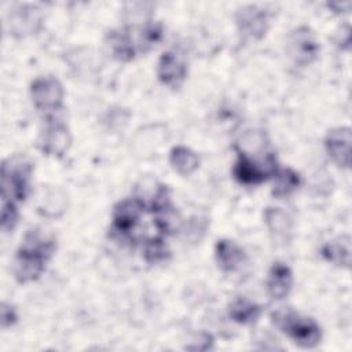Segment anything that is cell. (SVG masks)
<instances>
[{"mask_svg": "<svg viewBox=\"0 0 352 352\" xmlns=\"http://www.w3.org/2000/svg\"><path fill=\"white\" fill-rule=\"evenodd\" d=\"M55 252V239L30 230L19 246L14 260V275L19 283H28L40 278L47 261Z\"/></svg>", "mask_w": 352, "mask_h": 352, "instance_id": "1", "label": "cell"}, {"mask_svg": "<svg viewBox=\"0 0 352 352\" xmlns=\"http://www.w3.org/2000/svg\"><path fill=\"white\" fill-rule=\"evenodd\" d=\"M274 324L301 348H315L322 340L319 324L293 309H280L271 315Z\"/></svg>", "mask_w": 352, "mask_h": 352, "instance_id": "2", "label": "cell"}, {"mask_svg": "<svg viewBox=\"0 0 352 352\" xmlns=\"http://www.w3.org/2000/svg\"><path fill=\"white\" fill-rule=\"evenodd\" d=\"M33 164L26 157H12L1 165V198L23 201L30 190Z\"/></svg>", "mask_w": 352, "mask_h": 352, "instance_id": "3", "label": "cell"}, {"mask_svg": "<svg viewBox=\"0 0 352 352\" xmlns=\"http://www.w3.org/2000/svg\"><path fill=\"white\" fill-rule=\"evenodd\" d=\"M278 170L276 158L274 154H268L264 161H254L248 153L239 151L238 161L234 166V176L235 179L246 186L258 184L265 182L267 179L275 176Z\"/></svg>", "mask_w": 352, "mask_h": 352, "instance_id": "4", "label": "cell"}, {"mask_svg": "<svg viewBox=\"0 0 352 352\" xmlns=\"http://www.w3.org/2000/svg\"><path fill=\"white\" fill-rule=\"evenodd\" d=\"M30 95L36 109L44 113L56 111L63 102L62 84L51 76L37 77L30 85Z\"/></svg>", "mask_w": 352, "mask_h": 352, "instance_id": "5", "label": "cell"}, {"mask_svg": "<svg viewBox=\"0 0 352 352\" xmlns=\"http://www.w3.org/2000/svg\"><path fill=\"white\" fill-rule=\"evenodd\" d=\"M286 51L296 65L308 66L318 58L319 44L311 29L301 26L289 34Z\"/></svg>", "mask_w": 352, "mask_h": 352, "instance_id": "6", "label": "cell"}, {"mask_svg": "<svg viewBox=\"0 0 352 352\" xmlns=\"http://www.w3.org/2000/svg\"><path fill=\"white\" fill-rule=\"evenodd\" d=\"M146 205L139 198H126L114 206L113 212V231L122 238H131L138 227Z\"/></svg>", "mask_w": 352, "mask_h": 352, "instance_id": "7", "label": "cell"}, {"mask_svg": "<svg viewBox=\"0 0 352 352\" xmlns=\"http://www.w3.org/2000/svg\"><path fill=\"white\" fill-rule=\"evenodd\" d=\"M72 143L67 126L62 122H50L40 133L37 146L45 155H63Z\"/></svg>", "mask_w": 352, "mask_h": 352, "instance_id": "8", "label": "cell"}, {"mask_svg": "<svg viewBox=\"0 0 352 352\" xmlns=\"http://www.w3.org/2000/svg\"><path fill=\"white\" fill-rule=\"evenodd\" d=\"M329 157L341 168H349L351 164V129L338 126L331 129L324 140Z\"/></svg>", "mask_w": 352, "mask_h": 352, "instance_id": "9", "label": "cell"}, {"mask_svg": "<svg viewBox=\"0 0 352 352\" xmlns=\"http://www.w3.org/2000/svg\"><path fill=\"white\" fill-rule=\"evenodd\" d=\"M158 80L170 88H179L187 77V66L175 52L166 51L161 55L157 67Z\"/></svg>", "mask_w": 352, "mask_h": 352, "instance_id": "10", "label": "cell"}, {"mask_svg": "<svg viewBox=\"0 0 352 352\" xmlns=\"http://www.w3.org/2000/svg\"><path fill=\"white\" fill-rule=\"evenodd\" d=\"M236 23L243 34L252 38H261L267 32L268 19L263 10L254 6H249L238 12Z\"/></svg>", "mask_w": 352, "mask_h": 352, "instance_id": "11", "label": "cell"}, {"mask_svg": "<svg viewBox=\"0 0 352 352\" xmlns=\"http://www.w3.org/2000/svg\"><path fill=\"white\" fill-rule=\"evenodd\" d=\"M293 285V272L292 270L280 261L272 264L268 279H267V290L271 298L283 300L289 296Z\"/></svg>", "mask_w": 352, "mask_h": 352, "instance_id": "12", "label": "cell"}, {"mask_svg": "<svg viewBox=\"0 0 352 352\" xmlns=\"http://www.w3.org/2000/svg\"><path fill=\"white\" fill-rule=\"evenodd\" d=\"M214 256L219 267L224 272L236 271L245 261V252L231 239H219L214 248Z\"/></svg>", "mask_w": 352, "mask_h": 352, "instance_id": "13", "label": "cell"}, {"mask_svg": "<svg viewBox=\"0 0 352 352\" xmlns=\"http://www.w3.org/2000/svg\"><path fill=\"white\" fill-rule=\"evenodd\" d=\"M41 15L34 7H21L14 11L10 18V30L16 37H23L26 34L34 33L40 28Z\"/></svg>", "mask_w": 352, "mask_h": 352, "instance_id": "14", "label": "cell"}, {"mask_svg": "<svg viewBox=\"0 0 352 352\" xmlns=\"http://www.w3.org/2000/svg\"><path fill=\"white\" fill-rule=\"evenodd\" d=\"M230 318L239 324H249L256 322L261 315V307L248 298H235L228 308Z\"/></svg>", "mask_w": 352, "mask_h": 352, "instance_id": "15", "label": "cell"}, {"mask_svg": "<svg viewBox=\"0 0 352 352\" xmlns=\"http://www.w3.org/2000/svg\"><path fill=\"white\" fill-rule=\"evenodd\" d=\"M320 253L327 261H330L336 265L349 267V263H351L349 236H341L333 242H327L322 248Z\"/></svg>", "mask_w": 352, "mask_h": 352, "instance_id": "16", "label": "cell"}, {"mask_svg": "<svg viewBox=\"0 0 352 352\" xmlns=\"http://www.w3.org/2000/svg\"><path fill=\"white\" fill-rule=\"evenodd\" d=\"M169 162L180 175H191L199 165V160L194 151L184 146H176L170 150Z\"/></svg>", "mask_w": 352, "mask_h": 352, "instance_id": "17", "label": "cell"}, {"mask_svg": "<svg viewBox=\"0 0 352 352\" xmlns=\"http://www.w3.org/2000/svg\"><path fill=\"white\" fill-rule=\"evenodd\" d=\"M275 182L272 187V195L276 198H285L297 190L300 186V176L290 168L278 169L275 173Z\"/></svg>", "mask_w": 352, "mask_h": 352, "instance_id": "18", "label": "cell"}, {"mask_svg": "<svg viewBox=\"0 0 352 352\" xmlns=\"http://www.w3.org/2000/svg\"><path fill=\"white\" fill-rule=\"evenodd\" d=\"M264 219L268 230L278 238H285L292 231V219L279 208H267Z\"/></svg>", "mask_w": 352, "mask_h": 352, "instance_id": "19", "label": "cell"}, {"mask_svg": "<svg viewBox=\"0 0 352 352\" xmlns=\"http://www.w3.org/2000/svg\"><path fill=\"white\" fill-rule=\"evenodd\" d=\"M144 258L150 264H158L165 261L169 257V249L164 242V236L157 235L147 239L144 245Z\"/></svg>", "mask_w": 352, "mask_h": 352, "instance_id": "20", "label": "cell"}, {"mask_svg": "<svg viewBox=\"0 0 352 352\" xmlns=\"http://www.w3.org/2000/svg\"><path fill=\"white\" fill-rule=\"evenodd\" d=\"M18 223V210L14 201L3 199L1 206V228L6 232H10L15 228Z\"/></svg>", "mask_w": 352, "mask_h": 352, "instance_id": "21", "label": "cell"}, {"mask_svg": "<svg viewBox=\"0 0 352 352\" xmlns=\"http://www.w3.org/2000/svg\"><path fill=\"white\" fill-rule=\"evenodd\" d=\"M16 319H18V315H16L15 309L11 305L4 302L1 305V324H3V327L4 329L11 327L16 322Z\"/></svg>", "mask_w": 352, "mask_h": 352, "instance_id": "22", "label": "cell"}]
</instances>
